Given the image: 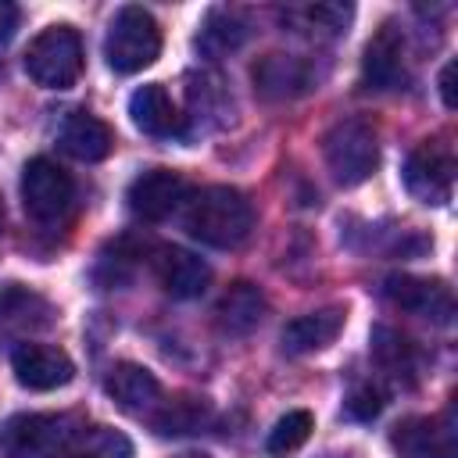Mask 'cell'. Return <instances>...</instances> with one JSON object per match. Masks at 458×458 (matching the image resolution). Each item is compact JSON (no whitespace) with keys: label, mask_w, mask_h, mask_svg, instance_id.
Returning a JSON list of instances; mask_svg holds the SVG:
<instances>
[{"label":"cell","mask_w":458,"mask_h":458,"mask_svg":"<svg viewBox=\"0 0 458 458\" xmlns=\"http://www.w3.org/2000/svg\"><path fill=\"white\" fill-rule=\"evenodd\" d=\"M390 444L401 458H454V411L404 419L394 426Z\"/></svg>","instance_id":"obj_10"},{"label":"cell","mask_w":458,"mask_h":458,"mask_svg":"<svg viewBox=\"0 0 458 458\" xmlns=\"http://www.w3.org/2000/svg\"><path fill=\"white\" fill-rule=\"evenodd\" d=\"M254 86L272 97V100H286V97H301L315 86V72L304 57H293V54H265L258 64H254Z\"/></svg>","instance_id":"obj_15"},{"label":"cell","mask_w":458,"mask_h":458,"mask_svg":"<svg viewBox=\"0 0 458 458\" xmlns=\"http://www.w3.org/2000/svg\"><path fill=\"white\" fill-rule=\"evenodd\" d=\"M132 125L147 136H175L182 129V114L175 111L168 89L161 82H147L129 97Z\"/></svg>","instance_id":"obj_19"},{"label":"cell","mask_w":458,"mask_h":458,"mask_svg":"<svg viewBox=\"0 0 458 458\" xmlns=\"http://www.w3.org/2000/svg\"><path fill=\"white\" fill-rule=\"evenodd\" d=\"M243 39H247V21H243L240 14H233V11L215 7V11H208V18H204V25H200L197 47L208 50V54H229V50H236Z\"/></svg>","instance_id":"obj_24"},{"label":"cell","mask_w":458,"mask_h":458,"mask_svg":"<svg viewBox=\"0 0 458 458\" xmlns=\"http://www.w3.org/2000/svg\"><path fill=\"white\" fill-rule=\"evenodd\" d=\"M0 225H4V211H0Z\"/></svg>","instance_id":"obj_31"},{"label":"cell","mask_w":458,"mask_h":458,"mask_svg":"<svg viewBox=\"0 0 458 458\" xmlns=\"http://www.w3.org/2000/svg\"><path fill=\"white\" fill-rule=\"evenodd\" d=\"M54 322V308L47 304V297H39L29 286L7 283L0 286V333L7 336H21L32 329H43Z\"/></svg>","instance_id":"obj_17"},{"label":"cell","mask_w":458,"mask_h":458,"mask_svg":"<svg viewBox=\"0 0 458 458\" xmlns=\"http://www.w3.org/2000/svg\"><path fill=\"white\" fill-rule=\"evenodd\" d=\"M322 154L340 186L365 182L379 165V136L365 118H344L322 136Z\"/></svg>","instance_id":"obj_3"},{"label":"cell","mask_w":458,"mask_h":458,"mask_svg":"<svg viewBox=\"0 0 458 458\" xmlns=\"http://www.w3.org/2000/svg\"><path fill=\"white\" fill-rule=\"evenodd\" d=\"M57 458H132V440L114 426H79Z\"/></svg>","instance_id":"obj_21"},{"label":"cell","mask_w":458,"mask_h":458,"mask_svg":"<svg viewBox=\"0 0 458 458\" xmlns=\"http://www.w3.org/2000/svg\"><path fill=\"white\" fill-rule=\"evenodd\" d=\"M75 415L25 411L11 415L0 429V451L7 458H57L75 433Z\"/></svg>","instance_id":"obj_5"},{"label":"cell","mask_w":458,"mask_h":458,"mask_svg":"<svg viewBox=\"0 0 458 458\" xmlns=\"http://www.w3.org/2000/svg\"><path fill=\"white\" fill-rule=\"evenodd\" d=\"M25 72L43 89H68L82 75V39L72 25L43 29L25 50Z\"/></svg>","instance_id":"obj_4"},{"label":"cell","mask_w":458,"mask_h":458,"mask_svg":"<svg viewBox=\"0 0 458 458\" xmlns=\"http://www.w3.org/2000/svg\"><path fill=\"white\" fill-rule=\"evenodd\" d=\"M64 154L79 157V161H104L111 150H114V132L107 122H100L97 114L89 111H72L64 122H61V132H57Z\"/></svg>","instance_id":"obj_18"},{"label":"cell","mask_w":458,"mask_h":458,"mask_svg":"<svg viewBox=\"0 0 458 458\" xmlns=\"http://www.w3.org/2000/svg\"><path fill=\"white\" fill-rule=\"evenodd\" d=\"M175 458H211V454H200V451H186V454H175Z\"/></svg>","instance_id":"obj_30"},{"label":"cell","mask_w":458,"mask_h":458,"mask_svg":"<svg viewBox=\"0 0 458 458\" xmlns=\"http://www.w3.org/2000/svg\"><path fill=\"white\" fill-rule=\"evenodd\" d=\"M361 82L369 89H401L408 82V43L394 21L379 25V32L369 39L361 57Z\"/></svg>","instance_id":"obj_9"},{"label":"cell","mask_w":458,"mask_h":458,"mask_svg":"<svg viewBox=\"0 0 458 458\" xmlns=\"http://www.w3.org/2000/svg\"><path fill=\"white\" fill-rule=\"evenodd\" d=\"M21 204L39 225H57L75 208V182L57 161L32 157L21 168Z\"/></svg>","instance_id":"obj_6"},{"label":"cell","mask_w":458,"mask_h":458,"mask_svg":"<svg viewBox=\"0 0 458 458\" xmlns=\"http://www.w3.org/2000/svg\"><path fill=\"white\" fill-rule=\"evenodd\" d=\"M11 372L25 390H57L64 383H72L75 365L61 347L50 344H36V340H21L11 351Z\"/></svg>","instance_id":"obj_12"},{"label":"cell","mask_w":458,"mask_h":458,"mask_svg":"<svg viewBox=\"0 0 458 458\" xmlns=\"http://www.w3.org/2000/svg\"><path fill=\"white\" fill-rule=\"evenodd\" d=\"M161 54V29L150 11L125 4L114 11L107 36H104V57L118 75L143 72Z\"/></svg>","instance_id":"obj_2"},{"label":"cell","mask_w":458,"mask_h":458,"mask_svg":"<svg viewBox=\"0 0 458 458\" xmlns=\"http://www.w3.org/2000/svg\"><path fill=\"white\" fill-rule=\"evenodd\" d=\"M154 276L165 286V293L186 301V297L204 293V286L211 279V268H208L204 258H197L186 247H157L154 250Z\"/></svg>","instance_id":"obj_13"},{"label":"cell","mask_w":458,"mask_h":458,"mask_svg":"<svg viewBox=\"0 0 458 458\" xmlns=\"http://www.w3.org/2000/svg\"><path fill=\"white\" fill-rule=\"evenodd\" d=\"M383 297L394 308L429 318L437 326H451V318H454V293L444 279H422V276L397 272V276L383 279Z\"/></svg>","instance_id":"obj_8"},{"label":"cell","mask_w":458,"mask_h":458,"mask_svg":"<svg viewBox=\"0 0 458 458\" xmlns=\"http://www.w3.org/2000/svg\"><path fill=\"white\" fill-rule=\"evenodd\" d=\"M454 147L447 136L422 140L404 161V186L422 204H447L454 193Z\"/></svg>","instance_id":"obj_7"},{"label":"cell","mask_w":458,"mask_h":458,"mask_svg":"<svg viewBox=\"0 0 458 458\" xmlns=\"http://www.w3.org/2000/svg\"><path fill=\"white\" fill-rule=\"evenodd\" d=\"M454 61H447L444 64V72H440V97H444V104L447 107H458V97H454Z\"/></svg>","instance_id":"obj_29"},{"label":"cell","mask_w":458,"mask_h":458,"mask_svg":"<svg viewBox=\"0 0 458 458\" xmlns=\"http://www.w3.org/2000/svg\"><path fill=\"white\" fill-rule=\"evenodd\" d=\"M186 197V179L172 168H147L140 172L129 190H125V204L136 218L143 222H161L168 218Z\"/></svg>","instance_id":"obj_11"},{"label":"cell","mask_w":458,"mask_h":458,"mask_svg":"<svg viewBox=\"0 0 458 458\" xmlns=\"http://www.w3.org/2000/svg\"><path fill=\"white\" fill-rule=\"evenodd\" d=\"M186 233L208 247H240L254 229V204L236 186H208L186 204Z\"/></svg>","instance_id":"obj_1"},{"label":"cell","mask_w":458,"mask_h":458,"mask_svg":"<svg viewBox=\"0 0 458 458\" xmlns=\"http://www.w3.org/2000/svg\"><path fill=\"white\" fill-rule=\"evenodd\" d=\"M351 7L347 4H315V7H301L297 18H304L308 29H322V32H344L351 21Z\"/></svg>","instance_id":"obj_26"},{"label":"cell","mask_w":458,"mask_h":458,"mask_svg":"<svg viewBox=\"0 0 458 458\" xmlns=\"http://www.w3.org/2000/svg\"><path fill=\"white\" fill-rule=\"evenodd\" d=\"M383 408V394L376 386H358L351 397H347V415L351 419H376Z\"/></svg>","instance_id":"obj_27"},{"label":"cell","mask_w":458,"mask_h":458,"mask_svg":"<svg viewBox=\"0 0 458 458\" xmlns=\"http://www.w3.org/2000/svg\"><path fill=\"white\" fill-rule=\"evenodd\" d=\"M311 426H315L311 411H304V408L286 411V415L272 426V433H268V440H265V451H268L272 458H283V454L297 451V447L311 437Z\"/></svg>","instance_id":"obj_25"},{"label":"cell","mask_w":458,"mask_h":458,"mask_svg":"<svg viewBox=\"0 0 458 458\" xmlns=\"http://www.w3.org/2000/svg\"><path fill=\"white\" fill-rule=\"evenodd\" d=\"M372 358L394 383H415V347L390 326L372 329Z\"/></svg>","instance_id":"obj_22"},{"label":"cell","mask_w":458,"mask_h":458,"mask_svg":"<svg viewBox=\"0 0 458 458\" xmlns=\"http://www.w3.org/2000/svg\"><path fill=\"white\" fill-rule=\"evenodd\" d=\"M208 415H211L208 401H200V397H175V401H161L150 411V426L161 437H182V433L200 429L208 422Z\"/></svg>","instance_id":"obj_23"},{"label":"cell","mask_w":458,"mask_h":458,"mask_svg":"<svg viewBox=\"0 0 458 458\" xmlns=\"http://www.w3.org/2000/svg\"><path fill=\"white\" fill-rule=\"evenodd\" d=\"M18 21H21V11H18L11 0H0V47H4V43L14 36Z\"/></svg>","instance_id":"obj_28"},{"label":"cell","mask_w":458,"mask_h":458,"mask_svg":"<svg viewBox=\"0 0 458 458\" xmlns=\"http://www.w3.org/2000/svg\"><path fill=\"white\" fill-rule=\"evenodd\" d=\"M215 318H218L222 333H229V336L250 333V329L265 318V297H261V290H258L254 283H243V279L233 283V286L218 297Z\"/></svg>","instance_id":"obj_20"},{"label":"cell","mask_w":458,"mask_h":458,"mask_svg":"<svg viewBox=\"0 0 458 458\" xmlns=\"http://www.w3.org/2000/svg\"><path fill=\"white\" fill-rule=\"evenodd\" d=\"M104 390L107 397L122 408V411H132V415H143V411H154L161 404V383L150 369L136 365V361H118L107 379H104Z\"/></svg>","instance_id":"obj_14"},{"label":"cell","mask_w":458,"mask_h":458,"mask_svg":"<svg viewBox=\"0 0 458 458\" xmlns=\"http://www.w3.org/2000/svg\"><path fill=\"white\" fill-rule=\"evenodd\" d=\"M344 308H318V311H308V315H297L293 322L283 326L279 340H283V351L286 354H311V351H322L336 340V333L344 329Z\"/></svg>","instance_id":"obj_16"}]
</instances>
